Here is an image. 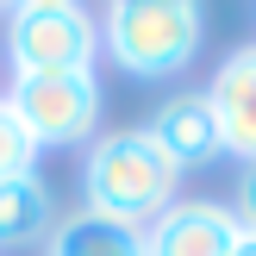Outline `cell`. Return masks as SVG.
<instances>
[{
    "mask_svg": "<svg viewBox=\"0 0 256 256\" xmlns=\"http://www.w3.org/2000/svg\"><path fill=\"white\" fill-rule=\"evenodd\" d=\"M175 188H182V169L150 144L144 125L94 138V150L82 156V212L125 232H144L156 212H169Z\"/></svg>",
    "mask_w": 256,
    "mask_h": 256,
    "instance_id": "obj_1",
    "label": "cell"
},
{
    "mask_svg": "<svg viewBox=\"0 0 256 256\" xmlns=\"http://www.w3.org/2000/svg\"><path fill=\"white\" fill-rule=\"evenodd\" d=\"M94 25H100V50L132 82H169L206 44L200 0H112Z\"/></svg>",
    "mask_w": 256,
    "mask_h": 256,
    "instance_id": "obj_2",
    "label": "cell"
},
{
    "mask_svg": "<svg viewBox=\"0 0 256 256\" xmlns=\"http://www.w3.org/2000/svg\"><path fill=\"white\" fill-rule=\"evenodd\" d=\"M12 75H88L100 56V25L82 0H25L6 12Z\"/></svg>",
    "mask_w": 256,
    "mask_h": 256,
    "instance_id": "obj_3",
    "label": "cell"
},
{
    "mask_svg": "<svg viewBox=\"0 0 256 256\" xmlns=\"http://www.w3.org/2000/svg\"><path fill=\"white\" fill-rule=\"evenodd\" d=\"M0 100L32 132L38 150H75L100 125V82H94V69L88 75H25V82L12 75V88Z\"/></svg>",
    "mask_w": 256,
    "mask_h": 256,
    "instance_id": "obj_4",
    "label": "cell"
},
{
    "mask_svg": "<svg viewBox=\"0 0 256 256\" xmlns=\"http://www.w3.org/2000/svg\"><path fill=\"white\" fill-rule=\"evenodd\" d=\"M238 232L225 200H175L144 225V256H232Z\"/></svg>",
    "mask_w": 256,
    "mask_h": 256,
    "instance_id": "obj_5",
    "label": "cell"
},
{
    "mask_svg": "<svg viewBox=\"0 0 256 256\" xmlns=\"http://www.w3.org/2000/svg\"><path fill=\"white\" fill-rule=\"evenodd\" d=\"M144 132H150V144H156L175 169H200V162L225 156L219 119H212V100H206V94H169Z\"/></svg>",
    "mask_w": 256,
    "mask_h": 256,
    "instance_id": "obj_6",
    "label": "cell"
},
{
    "mask_svg": "<svg viewBox=\"0 0 256 256\" xmlns=\"http://www.w3.org/2000/svg\"><path fill=\"white\" fill-rule=\"evenodd\" d=\"M206 100H212V119H219V144L238 162H256V44L232 50L219 62Z\"/></svg>",
    "mask_w": 256,
    "mask_h": 256,
    "instance_id": "obj_7",
    "label": "cell"
},
{
    "mask_svg": "<svg viewBox=\"0 0 256 256\" xmlns=\"http://www.w3.org/2000/svg\"><path fill=\"white\" fill-rule=\"evenodd\" d=\"M56 232V194H50L44 175H19V182H0V250H32Z\"/></svg>",
    "mask_w": 256,
    "mask_h": 256,
    "instance_id": "obj_8",
    "label": "cell"
},
{
    "mask_svg": "<svg viewBox=\"0 0 256 256\" xmlns=\"http://www.w3.org/2000/svg\"><path fill=\"white\" fill-rule=\"evenodd\" d=\"M44 256H144V232L106 225L94 212H75L44 238Z\"/></svg>",
    "mask_w": 256,
    "mask_h": 256,
    "instance_id": "obj_9",
    "label": "cell"
},
{
    "mask_svg": "<svg viewBox=\"0 0 256 256\" xmlns=\"http://www.w3.org/2000/svg\"><path fill=\"white\" fill-rule=\"evenodd\" d=\"M32 169H38V144H32V132L12 119V106L0 100V182H19V175H32Z\"/></svg>",
    "mask_w": 256,
    "mask_h": 256,
    "instance_id": "obj_10",
    "label": "cell"
},
{
    "mask_svg": "<svg viewBox=\"0 0 256 256\" xmlns=\"http://www.w3.org/2000/svg\"><path fill=\"white\" fill-rule=\"evenodd\" d=\"M232 219L256 232V162H244V175H238V194H232Z\"/></svg>",
    "mask_w": 256,
    "mask_h": 256,
    "instance_id": "obj_11",
    "label": "cell"
},
{
    "mask_svg": "<svg viewBox=\"0 0 256 256\" xmlns=\"http://www.w3.org/2000/svg\"><path fill=\"white\" fill-rule=\"evenodd\" d=\"M232 256H256V232H238V244H232Z\"/></svg>",
    "mask_w": 256,
    "mask_h": 256,
    "instance_id": "obj_12",
    "label": "cell"
}]
</instances>
